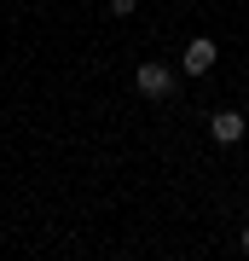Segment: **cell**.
<instances>
[{"label": "cell", "mask_w": 249, "mask_h": 261, "mask_svg": "<svg viewBox=\"0 0 249 261\" xmlns=\"http://www.w3.org/2000/svg\"><path fill=\"white\" fill-rule=\"evenodd\" d=\"M133 82H139V93H145V99H168V93H174V70L157 64V58H151V64H139Z\"/></svg>", "instance_id": "cell-1"}, {"label": "cell", "mask_w": 249, "mask_h": 261, "mask_svg": "<svg viewBox=\"0 0 249 261\" xmlns=\"http://www.w3.org/2000/svg\"><path fill=\"white\" fill-rule=\"evenodd\" d=\"M214 58H220V53H214V41H209V35L185 41V70H191V75H203V70H214Z\"/></svg>", "instance_id": "cell-2"}, {"label": "cell", "mask_w": 249, "mask_h": 261, "mask_svg": "<svg viewBox=\"0 0 249 261\" xmlns=\"http://www.w3.org/2000/svg\"><path fill=\"white\" fill-rule=\"evenodd\" d=\"M209 134H214V140H220V145H232V140H243V116H238V111H220V116L209 122Z\"/></svg>", "instance_id": "cell-3"}, {"label": "cell", "mask_w": 249, "mask_h": 261, "mask_svg": "<svg viewBox=\"0 0 249 261\" xmlns=\"http://www.w3.org/2000/svg\"><path fill=\"white\" fill-rule=\"evenodd\" d=\"M243 255H249V226H243Z\"/></svg>", "instance_id": "cell-5"}, {"label": "cell", "mask_w": 249, "mask_h": 261, "mask_svg": "<svg viewBox=\"0 0 249 261\" xmlns=\"http://www.w3.org/2000/svg\"><path fill=\"white\" fill-rule=\"evenodd\" d=\"M133 6H139V0H110V18H128Z\"/></svg>", "instance_id": "cell-4"}]
</instances>
